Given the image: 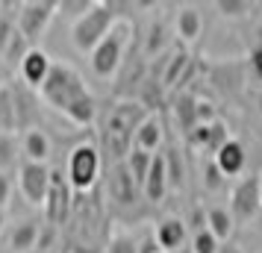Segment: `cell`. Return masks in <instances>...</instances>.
I'll return each mask as SVG.
<instances>
[{
    "label": "cell",
    "instance_id": "1",
    "mask_svg": "<svg viewBox=\"0 0 262 253\" xmlns=\"http://www.w3.org/2000/svg\"><path fill=\"white\" fill-rule=\"evenodd\" d=\"M41 100L50 109H56L59 115L71 121L74 127H92V121L97 118V100L89 91L85 80L80 77V71L68 65V62H53L45 85L38 88Z\"/></svg>",
    "mask_w": 262,
    "mask_h": 253
},
{
    "label": "cell",
    "instance_id": "2",
    "mask_svg": "<svg viewBox=\"0 0 262 253\" xmlns=\"http://www.w3.org/2000/svg\"><path fill=\"white\" fill-rule=\"evenodd\" d=\"M150 112L142 100H121L106 112L103 121V145H106L109 162H124L127 153L133 150V135L139 130V124Z\"/></svg>",
    "mask_w": 262,
    "mask_h": 253
},
{
    "label": "cell",
    "instance_id": "3",
    "mask_svg": "<svg viewBox=\"0 0 262 253\" xmlns=\"http://www.w3.org/2000/svg\"><path fill=\"white\" fill-rule=\"evenodd\" d=\"M118 24V12H115V3H95L92 12H85L80 21L71 24V48L77 53L89 56L92 50L112 33V27Z\"/></svg>",
    "mask_w": 262,
    "mask_h": 253
},
{
    "label": "cell",
    "instance_id": "4",
    "mask_svg": "<svg viewBox=\"0 0 262 253\" xmlns=\"http://www.w3.org/2000/svg\"><path fill=\"white\" fill-rule=\"evenodd\" d=\"M130 38H133V24L118 18V24L112 27V33L89 53V65H92V74L97 80H112L121 71V65L127 59Z\"/></svg>",
    "mask_w": 262,
    "mask_h": 253
},
{
    "label": "cell",
    "instance_id": "5",
    "mask_svg": "<svg viewBox=\"0 0 262 253\" xmlns=\"http://www.w3.org/2000/svg\"><path fill=\"white\" fill-rule=\"evenodd\" d=\"M100 171H103V162H100V147L95 142H80L68 153V162H65V180L74 189V194H89L97 189L100 182Z\"/></svg>",
    "mask_w": 262,
    "mask_h": 253
},
{
    "label": "cell",
    "instance_id": "6",
    "mask_svg": "<svg viewBox=\"0 0 262 253\" xmlns=\"http://www.w3.org/2000/svg\"><path fill=\"white\" fill-rule=\"evenodd\" d=\"M106 197L115 212H130L142 203V189L127 171V162H109L106 165Z\"/></svg>",
    "mask_w": 262,
    "mask_h": 253
},
{
    "label": "cell",
    "instance_id": "7",
    "mask_svg": "<svg viewBox=\"0 0 262 253\" xmlns=\"http://www.w3.org/2000/svg\"><path fill=\"white\" fill-rule=\"evenodd\" d=\"M56 18V3L53 0H27V3H18V12H15V21H18V33L36 48V41L45 36V30L50 27V21Z\"/></svg>",
    "mask_w": 262,
    "mask_h": 253
},
{
    "label": "cell",
    "instance_id": "8",
    "mask_svg": "<svg viewBox=\"0 0 262 253\" xmlns=\"http://www.w3.org/2000/svg\"><path fill=\"white\" fill-rule=\"evenodd\" d=\"M259 194H262V177L259 174H245L233 182L230 189V212L236 224H248L259 212Z\"/></svg>",
    "mask_w": 262,
    "mask_h": 253
},
{
    "label": "cell",
    "instance_id": "9",
    "mask_svg": "<svg viewBox=\"0 0 262 253\" xmlns=\"http://www.w3.org/2000/svg\"><path fill=\"white\" fill-rule=\"evenodd\" d=\"M71 209H74V189L68 186L62 171H53L50 174L48 197H45V218H48V224L65 227L68 218H71Z\"/></svg>",
    "mask_w": 262,
    "mask_h": 253
},
{
    "label": "cell",
    "instance_id": "10",
    "mask_svg": "<svg viewBox=\"0 0 262 253\" xmlns=\"http://www.w3.org/2000/svg\"><path fill=\"white\" fill-rule=\"evenodd\" d=\"M50 174L53 171L48 165H38V162H24L18 168V189H21V197L30 206H45V197H48L50 189Z\"/></svg>",
    "mask_w": 262,
    "mask_h": 253
},
{
    "label": "cell",
    "instance_id": "11",
    "mask_svg": "<svg viewBox=\"0 0 262 253\" xmlns=\"http://www.w3.org/2000/svg\"><path fill=\"white\" fill-rule=\"evenodd\" d=\"M154 241L156 247L162 253H177L183 250V244H186V236H189V224L177 215H168V218H159L154 224Z\"/></svg>",
    "mask_w": 262,
    "mask_h": 253
},
{
    "label": "cell",
    "instance_id": "12",
    "mask_svg": "<svg viewBox=\"0 0 262 253\" xmlns=\"http://www.w3.org/2000/svg\"><path fill=\"white\" fill-rule=\"evenodd\" d=\"M212 162H215V168L221 171L224 180H238V177H245V171H248V150H245V145H242L238 139H230V142L212 156Z\"/></svg>",
    "mask_w": 262,
    "mask_h": 253
},
{
    "label": "cell",
    "instance_id": "13",
    "mask_svg": "<svg viewBox=\"0 0 262 253\" xmlns=\"http://www.w3.org/2000/svg\"><path fill=\"white\" fill-rule=\"evenodd\" d=\"M230 139H233V135H230V130H227V124L221 118L212 121V124H201V127H194V130L186 135V142H189L191 147H198L203 153H212V156L230 142Z\"/></svg>",
    "mask_w": 262,
    "mask_h": 253
},
{
    "label": "cell",
    "instance_id": "14",
    "mask_svg": "<svg viewBox=\"0 0 262 253\" xmlns=\"http://www.w3.org/2000/svg\"><path fill=\"white\" fill-rule=\"evenodd\" d=\"M53 62L50 59V53H45L41 48H33L30 53H27V59L21 62V68H18V77L24 80V85L33 91V88H41L45 85V80H48L50 68H53Z\"/></svg>",
    "mask_w": 262,
    "mask_h": 253
},
{
    "label": "cell",
    "instance_id": "15",
    "mask_svg": "<svg viewBox=\"0 0 262 253\" xmlns=\"http://www.w3.org/2000/svg\"><path fill=\"white\" fill-rule=\"evenodd\" d=\"M168 171H165V156L162 153H156L154 156V165H150V174H147V180L142 186V197L147 203H162L168 194Z\"/></svg>",
    "mask_w": 262,
    "mask_h": 253
},
{
    "label": "cell",
    "instance_id": "16",
    "mask_svg": "<svg viewBox=\"0 0 262 253\" xmlns=\"http://www.w3.org/2000/svg\"><path fill=\"white\" fill-rule=\"evenodd\" d=\"M38 239H41V224L27 218V221H18L9 233V250L12 253H33L38 247Z\"/></svg>",
    "mask_w": 262,
    "mask_h": 253
},
{
    "label": "cell",
    "instance_id": "17",
    "mask_svg": "<svg viewBox=\"0 0 262 253\" xmlns=\"http://www.w3.org/2000/svg\"><path fill=\"white\" fill-rule=\"evenodd\" d=\"M21 150H24L27 162H38V165H48L53 145H50V135L45 133L41 127H36V130H27V133H21Z\"/></svg>",
    "mask_w": 262,
    "mask_h": 253
},
{
    "label": "cell",
    "instance_id": "18",
    "mask_svg": "<svg viewBox=\"0 0 262 253\" xmlns=\"http://www.w3.org/2000/svg\"><path fill=\"white\" fill-rule=\"evenodd\" d=\"M165 127H162V121L156 118V115H147V118L139 124V130L133 135V147H139V150H147V153H156L162 142H165V133H162Z\"/></svg>",
    "mask_w": 262,
    "mask_h": 253
},
{
    "label": "cell",
    "instance_id": "19",
    "mask_svg": "<svg viewBox=\"0 0 262 253\" xmlns=\"http://www.w3.org/2000/svg\"><path fill=\"white\" fill-rule=\"evenodd\" d=\"M174 30H177L180 41H186V44H191V41H198L203 33V15L198 6H180L177 18H174Z\"/></svg>",
    "mask_w": 262,
    "mask_h": 253
},
{
    "label": "cell",
    "instance_id": "20",
    "mask_svg": "<svg viewBox=\"0 0 262 253\" xmlns=\"http://www.w3.org/2000/svg\"><path fill=\"white\" fill-rule=\"evenodd\" d=\"M15 91V115H18V130L27 133V130H36L38 127V106L33 95H30V88L21 85V88H12Z\"/></svg>",
    "mask_w": 262,
    "mask_h": 253
},
{
    "label": "cell",
    "instance_id": "21",
    "mask_svg": "<svg viewBox=\"0 0 262 253\" xmlns=\"http://www.w3.org/2000/svg\"><path fill=\"white\" fill-rule=\"evenodd\" d=\"M206 229H209L221 244H227V239H230L233 229H236V218L230 212V206H209V209H206Z\"/></svg>",
    "mask_w": 262,
    "mask_h": 253
},
{
    "label": "cell",
    "instance_id": "22",
    "mask_svg": "<svg viewBox=\"0 0 262 253\" xmlns=\"http://www.w3.org/2000/svg\"><path fill=\"white\" fill-rule=\"evenodd\" d=\"M174 115H177V124L180 130L189 135L194 127H198V97L186 91V95L177 97V106H174Z\"/></svg>",
    "mask_w": 262,
    "mask_h": 253
},
{
    "label": "cell",
    "instance_id": "23",
    "mask_svg": "<svg viewBox=\"0 0 262 253\" xmlns=\"http://www.w3.org/2000/svg\"><path fill=\"white\" fill-rule=\"evenodd\" d=\"M154 156L156 153H147V150H139V147H133L130 153H127V171L133 174V180L139 182V189L144 186L147 180V174H150V165H154Z\"/></svg>",
    "mask_w": 262,
    "mask_h": 253
},
{
    "label": "cell",
    "instance_id": "24",
    "mask_svg": "<svg viewBox=\"0 0 262 253\" xmlns=\"http://www.w3.org/2000/svg\"><path fill=\"white\" fill-rule=\"evenodd\" d=\"M18 130V115H15V91L12 85H6L0 91V133H9Z\"/></svg>",
    "mask_w": 262,
    "mask_h": 253
},
{
    "label": "cell",
    "instance_id": "25",
    "mask_svg": "<svg viewBox=\"0 0 262 253\" xmlns=\"http://www.w3.org/2000/svg\"><path fill=\"white\" fill-rule=\"evenodd\" d=\"M30 50H33V44H30L21 33H15V38L9 41V48L3 50V56H0V59H3V68H21V62L27 59Z\"/></svg>",
    "mask_w": 262,
    "mask_h": 253
},
{
    "label": "cell",
    "instance_id": "26",
    "mask_svg": "<svg viewBox=\"0 0 262 253\" xmlns=\"http://www.w3.org/2000/svg\"><path fill=\"white\" fill-rule=\"evenodd\" d=\"M256 6L253 3H245V0H215V12L221 18H233V21H242L248 18Z\"/></svg>",
    "mask_w": 262,
    "mask_h": 253
},
{
    "label": "cell",
    "instance_id": "27",
    "mask_svg": "<svg viewBox=\"0 0 262 253\" xmlns=\"http://www.w3.org/2000/svg\"><path fill=\"white\" fill-rule=\"evenodd\" d=\"M165 156V171H168V186L171 189H183V182H186V171H183V162H180V150L177 147H171Z\"/></svg>",
    "mask_w": 262,
    "mask_h": 253
},
{
    "label": "cell",
    "instance_id": "28",
    "mask_svg": "<svg viewBox=\"0 0 262 253\" xmlns=\"http://www.w3.org/2000/svg\"><path fill=\"white\" fill-rule=\"evenodd\" d=\"M97 0H62V3H56V15H62V18H68V21H80L85 12H92V6H95Z\"/></svg>",
    "mask_w": 262,
    "mask_h": 253
},
{
    "label": "cell",
    "instance_id": "29",
    "mask_svg": "<svg viewBox=\"0 0 262 253\" xmlns=\"http://www.w3.org/2000/svg\"><path fill=\"white\" fill-rule=\"evenodd\" d=\"M218 250H221V241L215 239L209 229L191 233V253H218Z\"/></svg>",
    "mask_w": 262,
    "mask_h": 253
},
{
    "label": "cell",
    "instance_id": "30",
    "mask_svg": "<svg viewBox=\"0 0 262 253\" xmlns=\"http://www.w3.org/2000/svg\"><path fill=\"white\" fill-rule=\"evenodd\" d=\"M15 153H18V142H15V135L0 133V171L12 168L15 165Z\"/></svg>",
    "mask_w": 262,
    "mask_h": 253
},
{
    "label": "cell",
    "instance_id": "31",
    "mask_svg": "<svg viewBox=\"0 0 262 253\" xmlns=\"http://www.w3.org/2000/svg\"><path fill=\"white\" fill-rule=\"evenodd\" d=\"M103 253H139V244H136V239L127 236V233H115V236L109 239V244L103 247Z\"/></svg>",
    "mask_w": 262,
    "mask_h": 253
},
{
    "label": "cell",
    "instance_id": "32",
    "mask_svg": "<svg viewBox=\"0 0 262 253\" xmlns=\"http://www.w3.org/2000/svg\"><path fill=\"white\" fill-rule=\"evenodd\" d=\"M15 33H18V21H15L12 15H0V56H3V50L9 48Z\"/></svg>",
    "mask_w": 262,
    "mask_h": 253
},
{
    "label": "cell",
    "instance_id": "33",
    "mask_svg": "<svg viewBox=\"0 0 262 253\" xmlns=\"http://www.w3.org/2000/svg\"><path fill=\"white\" fill-rule=\"evenodd\" d=\"M203 182H206L209 192H215V189L224 186V177H221V171L215 168V162H206V165H203Z\"/></svg>",
    "mask_w": 262,
    "mask_h": 253
},
{
    "label": "cell",
    "instance_id": "34",
    "mask_svg": "<svg viewBox=\"0 0 262 253\" xmlns=\"http://www.w3.org/2000/svg\"><path fill=\"white\" fill-rule=\"evenodd\" d=\"M248 68H250V74H253V80H259V83H262V41L250 48V53H248Z\"/></svg>",
    "mask_w": 262,
    "mask_h": 253
},
{
    "label": "cell",
    "instance_id": "35",
    "mask_svg": "<svg viewBox=\"0 0 262 253\" xmlns=\"http://www.w3.org/2000/svg\"><path fill=\"white\" fill-rule=\"evenodd\" d=\"M212 121H218L215 106L209 100H198V127H201V124H212Z\"/></svg>",
    "mask_w": 262,
    "mask_h": 253
},
{
    "label": "cell",
    "instance_id": "36",
    "mask_svg": "<svg viewBox=\"0 0 262 253\" xmlns=\"http://www.w3.org/2000/svg\"><path fill=\"white\" fill-rule=\"evenodd\" d=\"M9 197H12V177L6 171H0V209L9 206Z\"/></svg>",
    "mask_w": 262,
    "mask_h": 253
},
{
    "label": "cell",
    "instance_id": "37",
    "mask_svg": "<svg viewBox=\"0 0 262 253\" xmlns=\"http://www.w3.org/2000/svg\"><path fill=\"white\" fill-rule=\"evenodd\" d=\"M6 85H9V74H6V68H3V65H0V91H3Z\"/></svg>",
    "mask_w": 262,
    "mask_h": 253
},
{
    "label": "cell",
    "instance_id": "38",
    "mask_svg": "<svg viewBox=\"0 0 262 253\" xmlns=\"http://www.w3.org/2000/svg\"><path fill=\"white\" fill-rule=\"evenodd\" d=\"M218 253H242V250H238L236 244H230V241H227V244H221V250H218Z\"/></svg>",
    "mask_w": 262,
    "mask_h": 253
},
{
    "label": "cell",
    "instance_id": "39",
    "mask_svg": "<svg viewBox=\"0 0 262 253\" xmlns=\"http://www.w3.org/2000/svg\"><path fill=\"white\" fill-rule=\"evenodd\" d=\"M3 227H6V209H0V233H3Z\"/></svg>",
    "mask_w": 262,
    "mask_h": 253
},
{
    "label": "cell",
    "instance_id": "40",
    "mask_svg": "<svg viewBox=\"0 0 262 253\" xmlns=\"http://www.w3.org/2000/svg\"><path fill=\"white\" fill-rule=\"evenodd\" d=\"M259 177H262V174H259ZM259 212H262V194H259Z\"/></svg>",
    "mask_w": 262,
    "mask_h": 253
},
{
    "label": "cell",
    "instance_id": "41",
    "mask_svg": "<svg viewBox=\"0 0 262 253\" xmlns=\"http://www.w3.org/2000/svg\"><path fill=\"white\" fill-rule=\"evenodd\" d=\"M159 253H162V250H159Z\"/></svg>",
    "mask_w": 262,
    "mask_h": 253
}]
</instances>
